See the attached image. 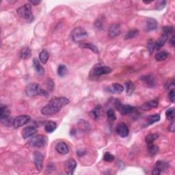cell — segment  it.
<instances>
[{
    "label": "cell",
    "mask_w": 175,
    "mask_h": 175,
    "mask_svg": "<svg viewBox=\"0 0 175 175\" xmlns=\"http://www.w3.org/2000/svg\"><path fill=\"white\" fill-rule=\"evenodd\" d=\"M69 102L70 101L66 97H53L49 101L48 104L41 109V113L45 116L53 115V114L60 112V110L65 106H67Z\"/></svg>",
    "instance_id": "obj_1"
},
{
    "label": "cell",
    "mask_w": 175,
    "mask_h": 175,
    "mask_svg": "<svg viewBox=\"0 0 175 175\" xmlns=\"http://www.w3.org/2000/svg\"><path fill=\"white\" fill-rule=\"evenodd\" d=\"M25 94L30 97L35 96L47 97L49 95V93L46 90H43L39 84H35V83H32L27 85L25 88Z\"/></svg>",
    "instance_id": "obj_2"
},
{
    "label": "cell",
    "mask_w": 175,
    "mask_h": 175,
    "mask_svg": "<svg viewBox=\"0 0 175 175\" xmlns=\"http://www.w3.org/2000/svg\"><path fill=\"white\" fill-rule=\"evenodd\" d=\"M112 72V69L109 66H103L101 65H95L92 69L90 73V77L94 79V77H98L104 75L110 74Z\"/></svg>",
    "instance_id": "obj_3"
},
{
    "label": "cell",
    "mask_w": 175,
    "mask_h": 175,
    "mask_svg": "<svg viewBox=\"0 0 175 175\" xmlns=\"http://www.w3.org/2000/svg\"><path fill=\"white\" fill-rule=\"evenodd\" d=\"M71 36L73 41L75 43H81L83 40H84L85 39H87L88 36V32L84 28L81 27H75L74 30L72 31Z\"/></svg>",
    "instance_id": "obj_4"
},
{
    "label": "cell",
    "mask_w": 175,
    "mask_h": 175,
    "mask_svg": "<svg viewBox=\"0 0 175 175\" xmlns=\"http://www.w3.org/2000/svg\"><path fill=\"white\" fill-rule=\"evenodd\" d=\"M17 12L20 17L25 19L30 22L34 20V16L31 12V7L30 4H25L19 8L17 10Z\"/></svg>",
    "instance_id": "obj_5"
},
{
    "label": "cell",
    "mask_w": 175,
    "mask_h": 175,
    "mask_svg": "<svg viewBox=\"0 0 175 175\" xmlns=\"http://www.w3.org/2000/svg\"><path fill=\"white\" fill-rule=\"evenodd\" d=\"M47 139L45 136L43 135H37L34 136L29 141V145L34 148H42L46 145Z\"/></svg>",
    "instance_id": "obj_6"
},
{
    "label": "cell",
    "mask_w": 175,
    "mask_h": 175,
    "mask_svg": "<svg viewBox=\"0 0 175 175\" xmlns=\"http://www.w3.org/2000/svg\"><path fill=\"white\" fill-rule=\"evenodd\" d=\"M10 112L8 108L5 106H2L0 109V120L2 123L6 126H10L12 123V119L10 117Z\"/></svg>",
    "instance_id": "obj_7"
},
{
    "label": "cell",
    "mask_w": 175,
    "mask_h": 175,
    "mask_svg": "<svg viewBox=\"0 0 175 175\" xmlns=\"http://www.w3.org/2000/svg\"><path fill=\"white\" fill-rule=\"evenodd\" d=\"M31 118L28 115H21L16 117L13 120L12 125L15 128H19V127L26 125L27 123L30 122Z\"/></svg>",
    "instance_id": "obj_8"
},
{
    "label": "cell",
    "mask_w": 175,
    "mask_h": 175,
    "mask_svg": "<svg viewBox=\"0 0 175 175\" xmlns=\"http://www.w3.org/2000/svg\"><path fill=\"white\" fill-rule=\"evenodd\" d=\"M116 107L119 112L123 115H127L133 112L135 110V107L129 105H123L119 101H117L116 103Z\"/></svg>",
    "instance_id": "obj_9"
},
{
    "label": "cell",
    "mask_w": 175,
    "mask_h": 175,
    "mask_svg": "<svg viewBox=\"0 0 175 175\" xmlns=\"http://www.w3.org/2000/svg\"><path fill=\"white\" fill-rule=\"evenodd\" d=\"M43 155L40 152H35L34 154V164L38 171H41L43 168Z\"/></svg>",
    "instance_id": "obj_10"
},
{
    "label": "cell",
    "mask_w": 175,
    "mask_h": 175,
    "mask_svg": "<svg viewBox=\"0 0 175 175\" xmlns=\"http://www.w3.org/2000/svg\"><path fill=\"white\" fill-rule=\"evenodd\" d=\"M168 168V165L165 162L162 161H158L157 163L155 164L154 168L152 170V174L158 175L161 173L162 171H164L165 170H167Z\"/></svg>",
    "instance_id": "obj_11"
},
{
    "label": "cell",
    "mask_w": 175,
    "mask_h": 175,
    "mask_svg": "<svg viewBox=\"0 0 175 175\" xmlns=\"http://www.w3.org/2000/svg\"><path fill=\"white\" fill-rule=\"evenodd\" d=\"M116 131L117 134L120 137H121L123 138H125L128 136L129 130L126 124L121 123L117 125L116 128Z\"/></svg>",
    "instance_id": "obj_12"
},
{
    "label": "cell",
    "mask_w": 175,
    "mask_h": 175,
    "mask_svg": "<svg viewBox=\"0 0 175 175\" xmlns=\"http://www.w3.org/2000/svg\"><path fill=\"white\" fill-rule=\"evenodd\" d=\"M36 132L37 130L34 127L29 126L25 127L24 129H23L21 132V135L24 139H27L30 138V137L34 136L35 134H36Z\"/></svg>",
    "instance_id": "obj_13"
},
{
    "label": "cell",
    "mask_w": 175,
    "mask_h": 175,
    "mask_svg": "<svg viewBox=\"0 0 175 175\" xmlns=\"http://www.w3.org/2000/svg\"><path fill=\"white\" fill-rule=\"evenodd\" d=\"M66 174L69 175H72L74 173V171L77 167V162L73 159H70L66 162Z\"/></svg>",
    "instance_id": "obj_14"
},
{
    "label": "cell",
    "mask_w": 175,
    "mask_h": 175,
    "mask_svg": "<svg viewBox=\"0 0 175 175\" xmlns=\"http://www.w3.org/2000/svg\"><path fill=\"white\" fill-rule=\"evenodd\" d=\"M56 150L60 154L66 155L69 153V149L67 144L64 142H60L56 146Z\"/></svg>",
    "instance_id": "obj_15"
},
{
    "label": "cell",
    "mask_w": 175,
    "mask_h": 175,
    "mask_svg": "<svg viewBox=\"0 0 175 175\" xmlns=\"http://www.w3.org/2000/svg\"><path fill=\"white\" fill-rule=\"evenodd\" d=\"M140 79L142 81H143L145 83L148 87L151 88L155 87L156 81L155 80V78L153 77V76H152V75L142 76Z\"/></svg>",
    "instance_id": "obj_16"
},
{
    "label": "cell",
    "mask_w": 175,
    "mask_h": 175,
    "mask_svg": "<svg viewBox=\"0 0 175 175\" xmlns=\"http://www.w3.org/2000/svg\"><path fill=\"white\" fill-rule=\"evenodd\" d=\"M103 112V108L101 107L100 105H98L96 107H95L94 109L91 111L90 112V116L93 119L97 120L100 118V116L102 115Z\"/></svg>",
    "instance_id": "obj_17"
},
{
    "label": "cell",
    "mask_w": 175,
    "mask_h": 175,
    "mask_svg": "<svg viewBox=\"0 0 175 175\" xmlns=\"http://www.w3.org/2000/svg\"><path fill=\"white\" fill-rule=\"evenodd\" d=\"M120 33V26L119 24H112L109 29V36L110 38H115Z\"/></svg>",
    "instance_id": "obj_18"
},
{
    "label": "cell",
    "mask_w": 175,
    "mask_h": 175,
    "mask_svg": "<svg viewBox=\"0 0 175 175\" xmlns=\"http://www.w3.org/2000/svg\"><path fill=\"white\" fill-rule=\"evenodd\" d=\"M157 22L155 19L149 18L146 22V28L148 31H152L157 29Z\"/></svg>",
    "instance_id": "obj_19"
},
{
    "label": "cell",
    "mask_w": 175,
    "mask_h": 175,
    "mask_svg": "<svg viewBox=\"0 0 175 175\" xmlns=\"http://www.w3.org/2000/svg\"><path fill=\"white\" fill-rule=\"evenodd\" d=\"M168 39V36L163 34L155 42V49L159 50L163 47Z\"/></svg>",
    "instance_id": "obj_20"
},
{
    "label": "cell",
    "mask_w": 175,
    "mask_h": 175,
    "mask_svg": "<svg viewBox=\"0 0 175 175\" xmlns=\"http://www.w3.org/2000/svg\"><path fill=\"white\" fill-rule=\"evenodd\" d=\"M158 100L155 99L148 101V102H146L145 103L143 104V106H142V109L143 110H150L152 108H155L158 106Z\"/></svg>",
    "instance_id": "obj_21"
},
{
    "label": "cell",
    "mask_w": 175,
    "mask_h": 175,
    "mask_svg": "<svg viewBox=\"0 0 175 175\" xmlns=\"http://www.w3.org/2000/svg\"><path fill=\"white\" fill-rule=\"evenodd\" d=\"M79 47H81V48H84V49H90L92 52L96 54H98V52H98V47L93 43H79Z\"/></svg>",
    "instance_id": "obj_22"
},
{
    "label": "cell",
    "mask_w": 175,
    "mask_h": 175,
    "mask_svg": "<svg viewBox=\"0 0 175 175\" xmlns=\"http://www.w3.org/2000/svg\"><path fill=\"white\" fill-rule=\"evenodd\" d=\"M34 67L36 70V73L40 75H43L44 74V69L41 66L39 60L37 58H34L33 60Z\"/></svg>",
    "instance_id": "obj_23"
},
{
    "label": "cell",
    "mask_w": 175,
    "mask_h": 175,
    "mask_svg": "<svg viewBox=\"0 0 175 175\" xmlns=\"http://www.w3.org/2000/svg\"><path fill=\"white\" fill-rule=\"evenodd\" d=\"M123 90H124L123 85L120 84H118V83H114L110 88V91L112 93L120 94L123 93Z\"/></svg>",
    "instance_id": "obj_24"
},
{
    "label": "cell",
    "mask_w": 175,
    "mask_h": 175,
    "mask_svg": "<svg viewBox=\"0 0 175 175\" xmlns=\"http://www.w3.org/2000/svg\"><path fill=\"white\" fill-rule=\"evenodd\" d=\"M57 128L56 123L53 121H48L44 125V131L47 133H53Z\"/></svg>",
    "instance_id": "obj_25"
},
{
    "label": "cell",
    "mask_w": 175,
    "mask_h": 175,
    "mask_svg": "<svg viewBox=\"0 0 175 175\" xmlns=\"http://www.w3.org/2000/svg\"><path fill=\"white\" fill-rule=\"evenodd\" d=\"M160 114H152V115L149 116L147 119V124L146 126L151 125L152 124L160 121Z\"/></svg>",
    "instance_id": "obj_26"
},
{
    "label": "cell",
    "mask_w": 175,
    "mask_h": 175,
    "mask_svg": "<svg viewBox=\"0 0 175 175\" xmlns=\"http://www.w3.org/2000/svg\"><path fill=\"white\" fill-rule=\"evenodd\" d=\"M31 56V50L29 47H24L21 49L20 52V56L22 59L27 60L29 59Z\"/></svg>",
    "instance_id": "obj_27"
},
{
    "label": "cell",
    "mask_w": 175,
    "mask_h": 175,
    "mask_svg": "<svg viewBox=\"0 0 175 175\" xmlns=\"http://www.w3.org/2000/svg\"><path fill=\"white\" fill-rule=\"evenodd\" d=\"M159 138V134L157 133H151L146 137V142L147 146H151L153 144V142Z\"/></svg>",
    "instance_id": "obj_28"
},
{
    "label": "cell",
    "mask_w": 175,
    "mask_h": 175,
    "mask_svg": "<svg viewBox=\"0 0 175 175\" xmlns=\"http://www.w3.org/2000/svg\"><path fill=\"white\" fill-rule=\"evenodd\" d=\"M49 57V53L45 49H43L42 52H40V53H39V60L41 63L44 64V65H45L47 61H48Z\"/></svg>",
    "instance_id": "obj_29"
},
{
    "label": "cell",
    "mask_w": 175,
    "mask_h": 175,
    "mask_svg": "<svg viewBox=\"0 0 175 175\" xmlns=\"http://www.w3.org/2000/svg\"><path fill=\"white\" fill-rule=\"evenodd\" d=\"M125 85L127 94L128 95H131L135 90V85L133 84V83L131 81H128L125 83Z\"/></svg>",
    "instance_id": "obj_30"
},
{
    "label": "cell",
    "mask_w": 175,
    "mask_h": 175,
    "mask_svg": "<svg viewBox=\"0 0 175 175\" xmlns=\"http://www.w3.org/2000/svg\"><path fill=\"white\" fill-rule=\"evenodd\" d=\"M58 75L61 77H64L68 73V69L65 65H60L58 66V70H57Z\"/></svg>",
    "instance_id": "obj_31"
},
{
    "label": "cell",
    "mask_w": 175,
    "mask_h": 175,
    "mask_svg": "<svg viewBox=\"0 0 175 175\" xmlns=\"http://www.w3.org/2000/svg\"><path fill=\"white\" fill-rule=\"evenodd\" d=\"M139 34V30L137 29H132L129 30L128 32L126 34L125 36V39L128 40V39H132L133 38L136 37Z\"/></svg>",
    "instance_id": "obj_32"
},
{
    "label": "cell",
    "mask_w": 175,
    "mask_h": 175,
    "mask_svg": "<svg viewBox=\"0 0 175 175\" xmlns=\"http://www.w3.org/2000/svg\"><path fill=\"white\" fill-rule=\"evenodd\" d=\"M168 53L166 52H161L157 53L155 56V58L157 61H164L168 58Z\"/></svg>",
    "instance_id": "obj_33"
},
{
    "label": "cell",
    "mask_w": 175,
    "mask_h": 175,
    "mask_svg": "<svg viewBox=\"0 0 175 175\" xmlns=\"http://www.w3.org/2000/svg\"><path fill=\"white\" fill-rule=\"evenodd\" d=\"M107 119L109 120L110 121H114V120H116V114L115 112H114V110L112 109V108H110V109L107 111Z\"/></svg>",
    "instance_id": "obj_34"
},
{
    "label": "cell",
    "mask_w": 175,
    "mask_h": 175,
    "mask_svg": "<svg viewBox=\"0 0 175 175\" xmlns=\"http://www.w3.org/2000/svg\"><path fill=\"white\" fill-rule=\"evenodd\" d=\"M165 116H166V118L168 120H174V107H171L168 109L165 112Z\"/></svg>",
    "instance_id": "obj_35"
},
{
    "label": "cell",
    "mask_w": 175,
    "mask_h": 175,
    "mask_svg": "<svg viewBox=\"0 0 175 175\" xmlns=\"http://www.w3.org/2000/svg\"><path fill=\"white\" fill-rule=\"evenodd\" d=\"M147 49L149 53L150 54L153 53L155 49V42L152 39L148 40V42L147 43Z\"/></svg>",
    "instance_id": "obj_36"
},
{
    "label": "cell",
    "mask_w": 175,
    "mask_h": 175,
    "mask_svg": "<svg viewBox=\"0 0 175 175\" xmlns=\"http://www.w3.org/2000/svg\"><path fill=\"white\" fill-rule=\"evenodd\" d=\"M104 25V19L103 17H99L98 19L95 21V26L98 30L103 29Z\"/></svg>",
    "instance_id": "obj_37"
},
{
    "label": "cell",
    "mask_w": 175,
    "mask_h": 175,
    "mask_svg": "<svg viewBox=\"0 0 175 175\" xmlns=\"http://www.w3.org/2000/svg\"><path fill=\"white\" fill-rule=\"evenodd\" d=\"M103 160L107 162H112L114 160V156L112 154H111L110 152H106V153L104 154Z\"/></svg>",
    "instance_id": "obj_38"
},
{
    "label": "cell",
    "mask_w": 175,
    "mask_h": 175,
    "mask_svg": "<svg viewBox=\"0 0 175 175\" xmlns=\"http://www.w3.org/2000/svg\"><path fill=\"white\" fill-rule=\"evenodd\" d=\"M147 148L148 149V151L150 152V154L151 155H155L158 152V147L157 146H155V144H152L151 146H147Z\"/></svg>",
    "instance_id": "obj_39"
},
{
    "label": "cell",
    "mask_w": 175,
    "mask_h": 175,
    "mask_svg": "<svg viewBox=\"0 0 175 175\" xmlns=\"http://www.w3.org/2000/svg\"><path fill=\"white\" fill-rule=\"evenodd\" d=\"M174 32L173 26H165L163 27V34L168 36Z\"/></svg>",
    "instance_id": "obj_40"
},
{
    "label": "cell",
    "mask_w": 175,
    "mask_h": 175,
    "mask_svg": "<svg viewBox=\"0 0 175 175\" xmlns=\"http://www.w3.org/2000/svg\"><path fill=\"white\" fill-rule=\"evenodd\" d=\"M165 4H166L165 1H158L157 2V4H156V9L157 10H161L162 9L165 8Z\"/></svg>",
    "instance_id": "obj_41"
},
{
    "label": "cell",
    "mask_w": 175,
    "mask_h": 175,
    "mask_svg": "<svg viewBox=\"0 0 175 175\" xmlns=\"http://www.w3.org/2000/svg\"><path fill=\"white\" fill-rule=\"evenodd\" d=\"M175 91L174 89H172V90L170 91L169 94H168V98H169V100L171 103H174L175 101Z\"/></svg>",
    "instance_id": "obj_42"
},
{
    "label": "cell",
    "mask_w": 175,
    "mask_h": 175,
    "mask_svg": "<svg viewBox=\"0 0 175 175\" xmlns=\"http://www.w3.org/2000/svg\"><path fill=\"white\" fill-rule=\"evenodd\" d=\"M47 87L49 89V90H53V89L54 88V84L53 81L52 79H48V82H47Z\"/></svg>",
    "instance_id": "obj_43"
},
{
    "label": "cell",
    "mask_w": 175,
    "mask_h": 175,
    "mask_svg": "<svg viewBox=\"0 0 175 175\" xmlns=\"http://www.w3.org/2000/svg\"><path fill=\"white\" fill-rule=\"evenodd\" d=\"M169 131L171 132H174V120H172V123L169 126Z\"/></svg>",
    "instance_id": "obj_44"
},
{
    "label": "cell",
    "mask_w": 175,
    "mask_h": 175,
    "mask_svg": "<svg viewBox=\"0 0 175 175\" xmlns=\"http://www.w3.org/2000/svg\"><path fill=\"white\" fill-rule=\"evenodd\" d=\"M40 2H41V1H39V0H30V4H33L34 6L39 5Z\"/></svg>",
    "instance_id": "obj_45"
},
{
    "label": "cell",
    "mask_w": 175,
    "mask_h": 175,
    "mask_svg": "<svg viewBox=\"0 0 175 175\" xmlns=\"http://www.w3.org/2000/svg\"><path fill=\"white\" fill-rule=\"evenodd\" d=\"M174 37H175L174 35H173V36L170 38V43L171 44V45L173 46V47L174 46V43H175V42H174Z\"/></svg>",
    "instance_id": "obj_46"
},
{
    "label": "cell",
    "mask_w": 175,
    "mask_h": 175,
    "mask_svg": "<svg viewBox=\"0 0 175 175\" xmlns=\"http://www.w3.org/2000/svg\"><path fill=\"white\" fill-rule=\"evenodd\" d=\"M144 3L146 4H150V3H151V2H146V1H144Z\"/></svg>",
    "instance_id": "obj_47"
}]
</instances>
